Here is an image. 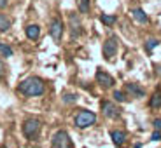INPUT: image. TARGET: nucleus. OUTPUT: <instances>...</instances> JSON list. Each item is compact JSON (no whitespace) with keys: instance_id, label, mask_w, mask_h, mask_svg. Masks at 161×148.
Returning a JSON list of instances; mask_svg holds the SVG:
<instances>
[{"instance_id":"nucleus-8","label":"nucleus","mask_w":161,"mask_h":148,"mask_svg":"<svg viewBox=\"0 0 161 148\" xmlns=\"http://www.w3.org/2000/svg\"><path fill=\"white\" fill-rule=\"evenodd\" d=\"M95 80H97V84L100 85V87H103V89H112L114 85H116L114 77L110 75V73H107L105 70H102V68L97 70V73H95Z\"/></svg>"},{"instance_id":"nucleus-27","label":"nucleus","mask_w":161,"mask_h":148,"mask_svg":"<svg viewBox=\"0 0 161 148\" xmlns=\"http://www.w3.org/2000/svg\"><path fill=\"white\" fill-rule=\"evenodd\" d=\"M133 148H142V143H135V145H133Z\"/></svg>"},{"instance_id":"nucleus-23","label":"nucleus","mask_w":161,"mask_h":148,"mask_svg":"<svg viewBox=\"0 0 161 148\" xmlns=\"http://www.w3.org/2000/svg\"><path fill=\"white\" fill-rule=\"evenodd\" d=\"M161 140V131H154L151 134V141H159Z\"/></svg>"},{"instance_id":"nucleus-21","label":"nucleus","mask_w":161,"mask_h":148,"mask_svg":"<svg viewBox=\"0 0 161 148\" xmlns=\"http://www.w3.org/2000/svg\"><path fill=\"white\" fill-rule=\"evenodd\" d=\"M158 45H159V40H158V38H147V40H145V44H144V47H145V51H147V52H153Z\"/></svg>"},{"instance_id":"nucleus-25","label":"nucleus","mask_w":161,"mask_h":148,"mask_svg":"<svg viewBox=\"0 0 161 148\" xmlns=\"http://www.w3.org/2000/svg\"><path fill=\"white\" fill-rule=\"evenodd\" d=\"M9 5V0H0V9H5Z\"/></svg>"},{"instance_id":"nucleus-12","label":"nucleus","mask_w":161,"mask_h":148,"mask_svg":"<svg viewBox=\"0 0 161 148\" xmlns=\"http://www.w3.org/2000/svg\"><path fill=\"white\" fill-rule=\"evenodd\" d=\"M25 35H26V38L32 40V42H35V40L40 38V26L35 23L32 24H26L25 26Z\"/></svg>"},{"instance_id":"nucleus-10","label":"nucleus","mask_w":161,"mask_h":148,"mask_svg":"<svg viewBox=\"0 0 161 148\" xmlns=\"http://www.w3.org/2000/svg\"><path fill=\"white\" fill-rule=\"evenodd\" d=\"M69 28H70V37L72 38H77L82 33V21H80L79 14H75V12L69 14Z\"/></svg>"},{"instance_id":"nucleus-7","label":"nucleus","mask_w":161,"mask_h":148,"mask_svg":"<svg viewBox=\"0 0 161 148\" xmlns=\"http://www.w3.org/2000/svg\"><path fill=\"white\" fill-rule=\"evenodd\" d=\"M100 110H102V115H103L105 119H117V117L121 115V110L116 105V101H110V100H102L100 101Z\"/></svg>"},{"instance_id":"nucleus-13","label":"nucleus","mask_w":161,"mask_h":148,"mask_svg":"<svg viewBox=\"0 0 161 148\" xmlns=\"http://www.w3.org/2000/svg\"><path fill=\"white\" fill-rule=\"evenodd\" d=\"M130 14H131V18H135V19H137L138 23H142V24L149 23V16H147L145 11H144V9H140V7H133L131 11H130Z\"/></svg>"},{"instance_id":"nucleus-24","label":"nucleus","mask_w":161,"mask_h":148,"mask_svg":"<svg viewBox=\"0 0 161 148\" xmlns=\"http://www.w3.org/2000/svg\"><path fill=\"white\" fill-rule=\"evenodd\" d=\"M153 127H154V131H161V119L153 120Z\"/></svg>"},{"instance_id":"nucleus-3","label":"nucleus","mask_w":161,"mask_h":148,"mask_svg":"<svg viewBox=\"0 0 161 148\" xmlns=\"http://www.w3.org/2000/svg\"><path fill=\"white\" fill-rule=\"evenodd\" d=\"M97 120L98 117L95 112H91V110H79L75 113V117H74V125L77 129H88L97 124Z\"/></svg>"},{"instance_id":"nucleus-18","label":"nucleus","mask_w":161,"mask_h":148,"mask_svg":"<svg viewBox=\"0 0 161 148\" xmlns=\"http://www.w3.org/2000/svg\"><path fill=\"white\" fill-rule=\"evenodd\" d=\"M77 11H79V14H89V11H91V2L89 0H79L77 2Z\"/></svg>"},{"instance_id":"nucleus-4","label":"nucleus","mask_w":161,"mask_h":148,"mask_svg":"<svg viewBox=\"0 0 161 148\" xmlns=\"http://www.w3.org/2000/svg\"><path fill=\"white\" fill-rule=\"evenodd\" d=\"M63 33H65L63 19H61L60 16H54L51 21H49V37H51L56 44H60L61 38H63Z\"/></svg>"},{"instance_id":"nucleus-14","label":"nucleus","mask_w":161,"mask_h":148,"mask_svg":"<svg viewBox=\"0 0 161 148\" xmlns=\"http://www.w3.org/2000/svg\"><path fill=\"white\" fill-rule=\"evenodd\" d=\"M12 23H14V21H12L5 12L0 11V33H7L9 30L12 28Z\"/></svg>"},{"instance_id":"nucleus-9","label":"nucleus","mask_w":161,"mask_h":148,"mask_svg":"<svg viewBox=\"0 0 161 148\" xmlns=\"http://www.w3.org/2000/svg\"><path fill=\"white\" fill-rule=\"evenodd\" d=\"M123 91H125V94L130 98H137V100L145 98V89L142 87L140 84H137V82H126Z\"/></svg>"},{"instance_id":"nucleus-22","label":"nucleus","mask_w":161,"mask_h":148,"mask_svg":"<svg viewBox=\"0 0 161 148\" xmlns=\"http://www.w3.org/2000/svg\"><path fill=\"white\" fill-rule=\"evenodd\" d=\"M5 77H7V64H5V59L0 58V82L5 80Z\"/></svg>"},{"instance_id":"nucleus-19","label":"nucleus","mask_w":161,"mask_h":148,"mask_svg":"<svg viewBox=\"0 0 161 148\" xmlns=\"http://www.w3.org/2000/svg\"><path fill=\"white\" fill-rule=\"evenodd\" d=\"M77 100H79V96L74 94V92H65L63 98H61V101H63L65 105H74V103H77Z\"/></svg>"},{"instance_id":"nucleus-5","label":"nucleus","mask_w":161,"mask_h":148,"mask_svg":"<svg viewBox=\"0 0 161 148\" xmlns=\"http://www.w3.org/2000/svg\"><path fill=\"white\" fill-rule=\"evenodd\" d=\"M51 145L53 148H74L72 145V140H70L69 132L65 129H58L51 138Z\"/></svg>"},{"instance_id":"nucleus-11","label":"nucleus","mask_w":161,"mask_h":148,"mask_svg":"<svg viewBox=\"0 0 161 148\" xmlns=\"http://www.w3.org/2000/svg\"><path fill=\"white\" fill-rule=\"evenodd\" d=\"M110 140L114 141L116 146H123V145L126 143V140H128V134H126L123 129H112V131H110Z\"/></svg>"},{"instance_id":"nucleus-6","label":"nucleus","mask_w":161,"mask_h":148,"mask_svg":"<svg viewBox=\"0 0 161 148\" xmlns=\"http://www.w3.org/2000/svg\"><path fill=\"white\" fill-rule=\"evenodd\" d=\"M102 52H103V58L107 61H112L114 58L117 56V52H119V40H117L116 37H109V38L103 42Z\"/></svg>"},{"instance_id":"nucleus-20","label":"nucleus","mask_w":161,"mask_h":148,"mask_svg":"<svg viewBox=\"0 0 161 148\" xmlns=\"http://www.w3.org/2000/svg\"><path fill=\"white\" fill-rule=\"evenodd\" d=\"M112 98H114V101H116V103H125V101L128 100V96L125 94V91H119V89H114Z\"/></svg>"},{"instance_id":"nucleus-1","label":"nucleus","mask_w":161,"mask_h":148,"mask_svg":"<svg viewBox=\"0 0 161 148\" xmlns=\"http://www.w3.org/2000/svg\"><path fill=\"white\" fill-rule=\"evenodd\" d=\"M18 92L25 98H39L46 92V84L44 80L37 75L26 77L18 84Z\"/></svg>"},{"instance_id":"nucleus-2","label":"nucleus","mask_w":161,"mask_h":148,"mask_svg":"<svg viewBox=\"0 0 161 148\" xmlns=\"http://www.w3.org/2000/svg\"><path fill=\"white\" fill-rule=\"evenodd\" d=\"M42 131V120L37 117H26L21 124V132L28 141H35Z\"/></svg>"},{"instance_id":"nucleus-17","label":"nucleus","mask_w":161,"mask_h":148,"mask_svg":"<svg viewBox=\"0 0 161 148\" xmlns=\"http://www.w3.org/2000/svg\"><path fill=\"white\" fill-rule=\"evenodd\" d=\"M100 21L105 26H114L117 23V16L116 14H100Z\"/></svg>"},{"instance_id":"nucleus-16","label":"nucleus","mask_w":161,"mask_h":148,"mask_svg":"<svg viewBox=\"0 0 161 148\" xmlns=\"http://www.w3.org/2000/svg\"><path fill=\"white\" fill-rule=\"evenodd\" d=\"M149 108H153V110L161 108V91H156L153 96L149 98Z\"/></svg>"},{"instance_id":"nucleus-15","label":"nucleus","mask_w":161,"mask_h":148,"mask_svg":"<svg viewBox=\"0 0 161 148\" xmlns=\"http://www.w3.org/2000/svg\"><path fill=\"white\" fill-rule=\"evenodd\" d=\"M12 56H14L12 45H9L4 40H0V58H2V59H9V58H12Z\"/></svg>"},{"instance_id":"nucleus-26","label":"nucleus","mask_w":161,"mask_h":148,"mask_svg":"<svg viewBox=\"0 0 161 148\" xmlns=\"http://www.w3.org/2000/svg\"><path fill=\"white\" fill-rule=\"evenodd\" d=\"M156 72H158V75H161V64H158V66H156Z\"/></svg>"}]
</instances>
